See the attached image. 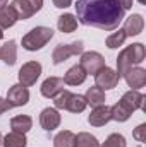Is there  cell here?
Listing matches in <instances>:
<instances>
[{
	"label": "cell",
	"instance_id": "f546056e",
	"mask_svg": "<svg viewBox=\"0 0 146 147\" xmlns=\"http://www.w3.org/2000/svg\"><path fill=\"white\" fill-rule=\"evenodd\" d=\"M10 108H12V105H10L7 99H2V98H0V115L5 113L7 110H10Z\"/></svg>",
	"mask_w": 146,
	"mask_h": 147
},
{
	"label": "cell",
	"instance_id": "1f68e13d",
	"mask_svg": "<svg viewBox=\"0 0 146 147\" xmlns=\"http://www.w3.org/2000/svg\"><path fill=\"white\" fill-rule=\"evenodd\" d=\"M117 2H119V5H120L124 10H127V9L132 7V0H117Z\"/></svg>",
	"mask_w": 146,
	"mask_h": 147
},
{
	"label": "cell",
	"instance_id": "83f0119b",
	"mask_svg": "<svg viewBox=\"0 0 146 147\" xmlns=\"http://www.w3.org/2000/svg\"><path fill=\"white\" fill-rule=\"evenodd\" d=\"M100 147H126V139L120 134H112Z\"/></svg>",
	"mask_w": 146,
	"mask_h": 147
},
{
	"label": "cell",
	"instance_id": "8992f818",
	"mask_svg": "<svg viewBox=\"0 0 146 147\" xmlns=\"http://www.w3.org/2000/svg\"><path fill=\"white\" fill-rule=\"evenodd\" d=\"M79 65L83 67V70L86 74L95 75L100 69L105 67V58H103L100 53H96V51H86V53L83 51V53H81V62H79Z\"/></svg>",
	"mask_w": 146,
	"mask_h": 147
},
{
	"label": "cell",
	"instance_id": "603a6c76",
	"mask_svg": "<svg viewBox=\"0 0 146 147\" xmlns=\"http://www.w3.org/2000/svg\"><path fill=\"white\" fill-rule=\"evenodd\" d=\"M26 137L24 134H17V132H10L2 139V146L3 147H26Z\"/></svg>",
	"mask_w": 146,
	"mask_h": 147
},
{
	"label": "cell",
	"instance_id": "44dd1931",
	"mask_svg": "<svg viewBox=\"0 0 146 147\" xmlns=\"http://www.w3.org/2000/svg\"><path fill=\"white\" fill-rule=\"evenodd\" d=\"M16 21H17V16L10 5H5L3 9H0V29L12 28L16 24Z\"/></svg>",
	"mask_w": 146,
	"mask_h": 147
},
{
	"label": "cell",
	"instance_id": "4316f807",
	"mask_svg": "<svg viewBox=\"0 0 146 147\" xmlns=\"http://www.w3.org/2000/svg\"><path fill=\"white\" fill-rule=\"evenodd\" d=\"M126 33H124V29H119L117 33H112L108 38H107V46H108L110 50H113V48H119L122 43H124V39H126Z\"/></svg>",
	"mask_w": 146,
	"mask_h": 147
},
{
	"label": "cell",
	"instance_id": "e575fe53",
	"mask_svg": "<svg viewBox=\"0 0 146 147\" xmlns=\"http://www.w3.org/2000/svg\"><path fill=\"white\" fill-rule=\"evenodd\" d=\"M0 146H2V134H0Z\"/></svg>",
	"mask_w": 146,
	"mask_h": 147
},
{
	"label": "cell",
	"instance_id": "277c9868",
	"mask_svg": "<svg viewBox=\"0 0 146 147\" xmlns=\"http://www.w3.org/2000/svg\"><path fill=\"white\" fill-rule=\"evenodd\" d=\"M41 5H43V0H14L10 3L17 19H29L41 9Z\"/></svg>",
	"mask_w": 146,
	"mask_h": 147
},
{
	"label": "cell",
	"instance_id": "ac0fdd59",
	"mask_svg": "<svg viewBox=\"0 0 146 147\" xmlns=\"http://www.w3.org/2000/svg\"><path fill=\"white\" fill-rule=\"evenodd\" d=\"M33 127V120L28 116V115H19V116H14L10 120V128L12 132H17V134H26L29 132Z\"/></svg>",
	"mask_w": 146,
	"mask_h": 147
},
{
	"label": "cell",
	"instance_id": "9c48e42d",
	"mask_svg": "<svg viewBox=\"0 0 146 147\" xmlns=\"http://www.w3.org/2000/svg\"><path fill=\"white\" fill-rule=\"evenodd\" d=\"M7 101L12 105V108L14 106H24L29 101V91H28V87L23 86V84L12 86L9 89V92H7Z\"/></svg>",
	"mask_w": 146,
	"mask_h": 147
},
{
	"label": "cell",
	"instance_id": "d590c367",
	"mask_svg": "<svg viewBox=\"0 0 146 147\" xmlns=\"http://www.w3.org/2000/svg\"><path fill=\"white\" fill-rule=\"evenodd\" d=\"M139 3H145V0H139Z\"/></svg>",
	"mask_w": 146,
	"mask_h": 147
},
{
	"label": "cell",
	"instance_id": "836d02e7",
	"mask_svg": "<svg viewBox=\"0 0 146 147\" xmlns=\"http://www.w3.org/2000/svg\"><path fill=\"white\" fill-rule=\"evenodd\" d=\"M2 38H3V31H2V29H0V39H2Z\"/></svg>",
	"mask_w": 146,
	"mask_h": 147
},
{
	"label": "cell",
	"instance_id": "7402d4cb",
	"mask_svg": "<svg viewBox=\"0 0 146 147\" xmlns=\"http://www.w3.org/2000/svg\"><path fill=\"white\" fill-rule=\"evenodd\" d=\"M86 106H88V103H86L84 96H79V94H72L71 92V96L67 99V105H65V110L71 111V113H81V111H84Z\"/></svg>",
	"mask_w": 146,
	"mask_h": 147
},
{
	"label": "cell",
	"instance_id": "5b68a950",
	"mask_svg": "<svg viewBox=\"0 0 146 147\" xmlns=\"http://www.w3.org/2000/svg\"><path fill=\"white\" fill-rule=\"evenodd\" d=\"M84 50V45L83 41H74L71 45H59L55 50H53V55H52V60L55 65L65 62L67 58H71L74 55H81Z\"/></svg>",
	"mask_w": 146,
	"mask_h": 147
},
{
	"label": "cell",
	"instance_id": "4dcf8cb0",
	"mask_svg": "<svg viewBox=\"0 0 146 147\" xmlns=\"http://www.w3.org/2000/svg\"><path fill=\"white\" fill-rule=\"evenodd\" d=\"M53 3H55V7H59V9H65V7H69V5L72 3V0H53Z\"/></svg>",
	"mask_w": 146,
	"mask_h": 147
},
{
	"label": "cell",
	"instance_id": "3957f363",
	"mask_svg": "<svg viewBox=\"0 0 146 147\" xmlns=\"http://www.w3.org/2000/svg\"><path fill=\"white\" fill-rule=\"evenodd\" d=\"M52 38H53V31H52L50 28L38 26V28L31 29L26 36L23 38V48H26L28 51L41 50Z\"/></svg>",
	"mask_w": 146,
	"mask_h": 147
},
{
	"label": "cell",
	"instance_id": "d6a6232c",
	"mask_svg": "<svg viewBox=\"0 0 146 147\" xmlns=\"http://www.w3.org/2000/svg\"><path fill=\"white\" fill-rule=\"evenodd\" d=\"M7 5V0H0V9H3Z\"/></svg>",
	"mask_w": 146,
	"mask_h": 147
},
{
	"label": "cell",
	"instance_id": "7c38bea8",
	"mask_svg": "<svg viewBox=\"0 0 146 147\" xmlns=\"http://www.w3.org/2000/svg\"><path fill=\"white\" fill-rule=\"evenodd\" d=\"M120 103H122V105H124L129 111H131V113H132V111H136V110H145V96H143L141 92L134 91V89L127 91V92L122 96Z\"/></svg>",
	"mask_w": 146,
	"mask_h": 147
},
{
	"label": "cell",
	"instance_id": "d6986e66",
	"mask_svg": "<svg viewBox=\"0 0 146 147\" xmlns=\"http://www.w3.org/2000/svg\"><path fill=\"white\" fill-rule=\"evenodd\" d=\"M16 57H17L16 41L10 39V41H7V43L0 48V60H3L7 65H14V63H16Z\"/></svg>",
	"mask_w": 146,
	"mask_h": 147
},
{
	"label": "cell",
	"instance_id": "6da1fadb",
	"mask_svg": "<svg viewBox=\"0 0 146 147\" xmlns=\"http://www.w3.org/2000/svg\"><path fill=\"white\" fill-rule=\"evenodd\" d=\"M77 19L84 26L113 31L124 19V9L117 0H77Z\"/></svg>",
	"mask_w": 146,
	"mask_h": 147
},
{
	"label": "cell",
	"instance_id": "30bf717a",
	"mask_svg": "<svg viewBox=\"0 0 146 147\" xmlns=\"http://www.w3.org/2000/svg\"><path fill=\"white\" fill-rule=\"evenodd\" d=\"M124 79H126L129 87L138 91V89H141L146 84V70L141 69V67H132V69H129L127 72L124 74Z\"/></svg>",
	"mask_w": 146,
	"mask_h": 147
},
{
	"label": "cell",
	"instance_id": "52a82bcc",
	"mask_svg": "<svg viewBox=\"0 0 146 147\" xmlns=\"http://www.w3.org/2000/svg\"><path fill=\"white\" fill-rule=\"evenodd\" d=\"M40 74H41V63H38V62H28L19 70V80L26 87L33 86V84H36Z\"/></svg>",
	"mask_w": 146,
	"mask_h": 147
},
{
	"label": "cell",
	"instance_id": "e0dca14e",
	"mask_svg": "<svg viewBox=\"0 0 146 147\" xmlns=\"http://www.w3.org/2000/svg\"><path fill=\"white\" fill-rule=\"evenodd\" d=\"M86 75L88 74L83 70L81 65H74V67H71L67 70L65 77H64V82L69 84V86H79V84H83L86 80Z\"/></svg>",
	"mask_w": 146,
	"mask_h": 147
},
{
	"label": "cell",
	"instance_id": "5bb4252c",
	"mask_svg": "<svg viewBox=\"0 0 146 147\" xmlns=\"http://www.w3.org/2000/svg\"><path fill=\"white\" fill-rule=\"evenodd\" d=\"M143 28H145V19H143V16H141V14H132V16H129V17L126 19L122 29H124L126 36H138V34L143 31Z\"/></svg>",
	"mask_w": 146,
	"mask_h": 147
},
{
	"label": "cell",
	"instance_id": "ffe728a7",
	"mask_svg": "<svg viewBox=\"0 0 146 147\" xmlns=\"http://www.w3.org/2000/svg\"><path fill=\"white\" fill-rule=\"evenodd\" d=\"M57 28H59L62 33H65V34L76 31V28H77V19H76V16H72V14H64V16H60L59 21H57Z\"/></svg>",
	"mask_w": 146,
	"mask_h": 147
},
{
	"label": "cell",
	"instance_id": "2e32d148",
	"mask_svg": "<svg viewBox=\"0 0 146 147\" xmlns=\"http://www.w3.org/2000/svg\"><path fill=\"white\" fill-rule=\"evenodd\" d=\"M84 99H86V103H88L89 106H93V108L103 106V105H105V92H103L102 87L95 86V87H89V89L86 91Z\"/></svg>",
	"mask_w": 146,
	"mask_h": 147
},
{
	"label": "cell",
	"instance_id": "ba28073f",
	"mask_svg": "<svg viewBox=\"0 0 146 147\" xmlns=\"http://www.w3.org/2000/svg\"><path fill=\"white\" fill-rule=\"evenodd\" d=\"M119 74L115 72L113 69L110 67H103L100 69L98 72L95 74V80H96V86L102 87V89H113L117 84H119Z\"/></svg>",
	"mask_w": 146,
	"mask_h": 147
},
{
	"label": "cell",
	"instance_id": "cb8c5ba5",
	"mask_svg": "<svg viewBox=\"0 0 146 147\" xmlns=\"http://www.w3.org/2000/svg\"><path fill=\"white\" fill-rule=\"evenodd\" d=\"M74 142H76V135L71 130H62L53 139V146L55 147H74Z\"/></svg>",
	"mask_w": 146,
	"mask_h": 147
},
{
	"label": "cell",
	"instance_id": "8fae6325",
	"mask_svg": "<svg viewBox=\"0 0 146 147\" xmlns=\"http://www.w3.org/2000/svg\"><path fill=\"white\" fill-rule=\"evenodd\" d=\"M40 125L43 127V130L52 132L60 125V115L55 108H45L40 115Z\"/></svg>",
	"mask_w": 146,
	"mask_h": 147
},
{
	"label": "cell",
	"instance_id": "484cf974",
	"mask_svg": "<svg viewBox=\"0 0 146 147\" xmlns=\"http://www.w3.org/2000/svg\"><path fill=\"white\" fill-rule=\"evenodd\" d=\"M110 113H112V120H115V121H127V120L131 118V115H132L120 101L115 103V105L110 108Z\"/></svg>",
	"mask_w": 146,
	"mask_h": 147
},
{
	"label": "cell",
	"instance_id": "7a4b0ae2",
	"mask_svg": "<svg viewBox=\"0 0 146 147\" xmlns=\"http://www.w3.org/2000/svg\"><path fill=\"white\" fill-rule=\"evenodd\" d=\"M145 57H146V50L141 43H134V45L124 48L117 57V74H119V77H124V74L129 69L141 63L145 60Z\"/></svg>",
	"mask_w": 146,
	"mask_h": 147
},
{
	"label": "cell",
	"instance_id": "4fadbf2b",
	"mask_svg": "<svg viewBox=\"0 0 146 147\" xmlns=\"http://www.w3.org/2000/svg\"><path fill=\"white\" fill-rule=\"evenodd\" d=\"M64 86H65L64 79H60V77H48L41 84V94L45 98H55L59 92L64 91Z\"/></svg>",
	"mask_w": 146,
	"mask_h": 147
},
{
	"label": "cell",
	"instance_id": "d4e9b609",
	"mask_svg": "<svg viewBox=\"0 0 146 147\" xmlns=\"http://www.w3.org/2000/svg\"><path fill=\"white\" fill-rule=\"evenodd\" d=\"M74 147H100V142L96 140L95 135H91L88 132H81L79 135H76Z\"/></svg>",
	"mask_w": 146,
	"mask_h": 147
},
{
	"label": "cell",
	"instance_id": "f1b7e54d",
	"mask_svg": "<svg viewBox=\"0 0 146 147\" xmlns=\"http://www.w3.org/2000/svg\"><path fill=\"white\" fill-rule=\"evenodd\" d=\"M132 137H134L138 142H145L146 140V125L145 123H141V125L132 132Z\"/></svg>",
	"mask_w": 146,
	"mask_h": 147
},
{
	"label": "cell",
	"instance_id": "9a60e30c",
	"mask_svg": "<svg viewBox=\"0 0 146 147\" xmlns=\"http://www.w3.org/2000/svg\"><path fill=\"white\" fill-rule=\"evenodd\" d=\"M112 120V113H110V108L108 106H96L95 110L91 111L88 121L93 125V127H103L105 123H108Z\"/></svg>",
	"mask_w": 146,
	"mask_h": 147
}]
</instances>
